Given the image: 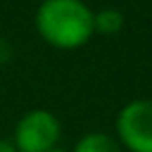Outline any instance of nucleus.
Returning <instances> with one entry per match:
<instances>
[{"mask_svg":"<svg viewBox=\"0 0 152 152\" xmlns=\"http://www.w3.org/2000/svg\"><path fill=\"white\" fill-rule=\"evenodd\" d=\"M116 142L128 152H152V100H131L119 109Z\"/></svg>","mask_w":152,"mask_h":152,"instance_id":"7ed1b4c3","label":"nucleus"},{"mask_svg":"<svg viewBox=\"0 0 152 152\" xmlns=\"http://www.w3.org/2000/svg\"><path fill=\"white\" fill-rule=\"evenodd\" d=\"M71 152H121V145L116 142V138H112L109 133L102 131H93L86 133L76 140Z\"/></svg>","mask_w":152,"mask_h":152,"instance_id":"20e7f679","label":"nucleus"},{"mask_svg":"<svg viewBox=\"0 0 152 152\" xmlns=\"http://www.w3.org/2000/svg\"><path fill=\"white\" fill-rule=\"evenodd\" d=\"M0 152H17V150L12 147L10 140H2V138H0Z\"/></svg>","mask_w":152,"mask_h":152,"instance_id":"423d86ee","label":"nucleus"},{"mask_svg":"<svg viewBox=\"0 0 152 152\" xmlns=\"http://www.w3.org/2000/svg\"><path fill=\"white\" fill-rule=\"evenodd\" d=\"M38 36L57 50L83 48L93 33V10L83 0H43L36 10Z\"/></svg>","mask_w":152,"mask_h":152,"instance_id":"f257e3e1","label":"nucleus"},{"mask_svg":"<svg viewBox=\"0 0 152 152\" xmlns=\"http://www.w3.org/2000/svg\"><path fill=\"white\" fill-rule=\"evenodd\" d=\"M50 152H64V150H62V147H59V145H57V147H52V150H50Z\"/></svg>","mask_w":152,"mask_h":152,"instance_id":"0eeeda50","label":"nucleus"},{"mask_svg":"<svg viewBox=\"0 0 152 152\" xmlns=\"http://www.w3.org/2000/svg\"><path fill=\"white\" fill-rule=\"evenodd\" d=\"M124 12L116 10V7H102L97 12H93V26H95V33H102V36H114L124 28Z\"/></svg>","mask_w":152,"mask_h":152,"instance_id":"39448f33","label":"nucleus"},{"mask_svg":"<svg viewBox=\"0 0 152 152\" xmlns=\"http://www.w3.org/2000/svg\"><path fill=\"white\" fill-rule=\"evenodd\" d=\"M62 138V124L59 119L45 109L36 107L19 116L14 133H12V147L17 152H50L59 145Z\"/></svg>","mask_w":152,"mask_h":152,"instance_id":"f03ea898","label":"nucleus"}]
</instances>
